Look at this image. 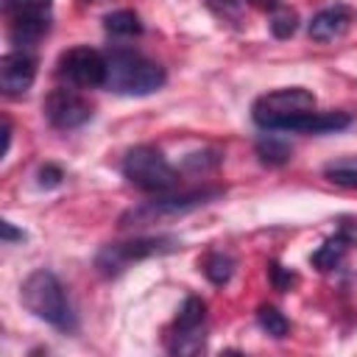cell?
<instances>
[{"mask_svg": "<svg viewBox=\"0 0 357 357\" xmlns=\"http://www.w3.org/2000/svg\"><path fill=\"white\" fill-rule=\"evenodd\" d=\"M36 176H39V187H59L61 178H64L61 167H56V165H45V167H39Z\"/></svg>", "mask_w": 357, "mask_h": 357, "instance_id": "obj_26", "label": "cell"}, {"mask_svg": "<svg viewBox=\"0 0 357 357\" xmlns=\"http://www.w3.org/2000/svg\"><path fill=\"white\" fill-rule=\"evenodd\" d=\"M53 0H3V11L17 20V17H45L50 11Z\"/></svg>", "mask_w": 357, "mask_h": 357, "instance_id": "obj_21", "label": "cell"}, {"mask_svg": "<svg viewBox=\"0 0 357 357\" xmlns=\"http://www.w3.org/2000/svg\"><path fill=\"white\" fill-rule=\"evenodd\" d=\"M103 28L109 33H114V36H137V33H142L139 17L134 11H128V8H120V11L106 14L103 17Z\"/></svg>", "mask_w": 357, "mask_h": 357, "instance_id": "obj_15", "label": "cell"}, {"mask_svg": "<svg viewBox=\"0 0 357 357\" xmlns=\"http://www.w3.org/2000/svg\"><path fill=\"white\" fill-rule=\"evenodd\" d=\"M248 3H254V6H259V8H271V11L279 8V0H248Z\"/></svg>", "mask_w": 357, "mask_h": 357, "instance_id": "obj_30", "label": "cell"}, {"mask_svg": "<svg viewBox=\"0 0 357 357\" xmlns=\"http://www.w3.org/2000/svg\"><path fill=\"white\" fill-rule=\"evenodd\" d=\"M268 273H271V282L276 290H290L296 284V273H290L287 268H282L279 262H271L268 265Z\"/></svg>", "mask_w": 357, "mask_h": 357, "instance_id": "obj_25", "label": "cell"}, {"mask_svg": "<svg viewBox=\"0 0 357 357\" xmlns=\"http://www.w3.org/2000/svg\"><path fill=\"white\" fill-rule=\"evenodd\" d=\"M123 176L145 190V192H170L176 184H178V173L170 167V162L162 156V151L151 148V145H137L126 153L123 159Z\"/></svg>", "mask_w": 357, "mask_h": 357, "instance_id": "obj_5", "label": "cell"}, {"mask_svg": "<svg viewBox=\"0 0 357 357\" xmlns=\"http://www.w3.org/2000/svg\"><path fill=\"white\" fill-rule=\"evenodd\" d=\"M220 151H195V153H187L184 156V170L190 173H206V170H215L220 165Z\"/></svg>", "mask_w": 357, "mask_h": 357, "instance_id": "obj_22", "label": "cell"}, {"mask_svg": "<svg viewBox=\"0 0 357 357\" xmlns=\"http://www.w3.org/2000/svg\"><path fill=\"white\" fill-rule=\"evenodd\" d=\"M59 75L75 86H103L106 56L92 47H70L59 56Z\"/></svg>", "mask_w": 357, "mask_h": 357, "instance_id": "obj_7", "label": "cell"}, {"mask_svg": "<svg viewBox=\"0 0 357 357\" xmlns=\"http://www.w3.org/2000/svg\"><path fill=\"white\" fill-rule=\"evenodd\" d=\"M337 231H340L351 245H357V220H343Z\"/></svg>", "mask_w": 357, "mask_h": 357, "instance_id": "obj_28", "label": "cell"}, {"mask_svg": "<svg viewBox=\"0 0 357 357\" xmlns=\"http://www.w3.org/2000/svg\"><path fill=\"white\" fill-rule=\"evenodd\" d=\"M318 109L315 95L304 86H284L265 92L251 106V120L265 131H290L298 117Z\"/></svg>", "mask_w": 357, "mask_h": 357, "instance_id": "obj_3", "label": "cell"}, {"mask_svg": "<svg viewBox=\"0 0 357 357\" xmlns=\"http://www.w3.org/2000/svg\"><path fill=\"white\" fill-rule=\"evenodd\" d=\"M351 243L337 231L335 237H329V240H324V245L312 254V265L318 268V271H332L340 259H343V254H346V248H349Z\"/></svg>", "mask_w": 357, "mask_h": 357, "instance_id": "obj_14", "label": "cell"}, {"mask_svg": "<svg viewBox=\"0 0 357 357\" xmlns=\"http://www.w3.org/2000/svg\"><path fill=\"white\" fill-rule=\"evenodd\" d=\"M181 248V243L170 234H159V237H137V240H126V243H106L98 254H95V271L106 279L123 273L126 268H131L134 262H142L148 257H159V254H170Z\"/></svg>", "mask_w": 357, "mask_h": 357, "instance_id": "obj_4", "label": "cell"}, {"mask_svg": "<svg viewBox=\"0 0 357 357\" xmlns=\"http://www.w3.org/2000/svg\"><path fill=\"white\" fill-rule=\"evenodd\" d=\"M296 28H298V14H296V11H290V8H276V11H273L271 33H273L276 39H287V36H293Z\"/></svg>", "mask_w": 357, "mask_h": 357, "instance_id": "obj_23", "label": "cell"}, {"mask_svg": "<svg viewBox=\"0 0 357 357\" xmlns=\"http://www.w3.org/2000/svg\"><path fill=\"white\" fill-rule=\"evenodd\" d=\"M36 56L28 50H14L0 59V89L8 98H20L33 86Z\"/></svg>", "mask_w": 357, "mask_h": 357, "instance_id": "obj_9", "label": "cell"}, {"mask_svg": "<svg viewBox=\"0 0 357 357\" xmlns=\"http://www.w3.org/2000/svg\"><path fill=\"white\" fill-rule=\"evenodd\" d=\"M290 153H293V148L276 137H262L257 142V156L268 167H282L284 162H290Z\"/></svg>", "mask_w": 357, "mask_h": 357, "instance_id": "obj_16", "label": "cell"}, {"mask_svg": "<svg viewBox=\"0 0 357 357\" xmlns=\"http://www.w3.org/2000/svg\"><path fill=\"white\" fill-rule=\"evenodd\" d=\"M351 126V114L349 112H307L304 117L296 120V126L290 131H301V134H332Z\"/></svg>", "mask_w": 357, "mask_h": 357, "instance_id": "obj_11", "label": "cell"}, {"mask_svg": "<svg viewBox=\"0 0 357 357\" xmlns=\"http://www.w3.org/2000/svg\"><path fill=\"white\" fill-rule=\"evenodd\" d=\"M167 81L165 67L156 64L153 59L128 50V47H114L106 53V81L103 86L117 95H151L162 89Z\"/></svg>", "mask_w": 357, "mask_h": 357, "instance_id": "obj_1", "label": "cell"}, {"mask_svg": "<svg viewBox=\"0 0 357 357\" xmlns=\"http://www.w3.org/2000/svg\"><path fill=\"white\" fill-rule=\"evenodd\" d=\"M20 301L28 312H33L39 321L61 329V332H73L75 329V312L70 307V298L59 282L56 273L50 271H33L22 287H20Z\"/></svg>", "mask_w": 357, "mask_h": 357, "instance_id": "obj_2", "label": "cell"}, {"mask_svg": "<svg viewBox=\"0 0 357 357\" xmlns=\"http://www.w3.org/2000/svg\"><path fill=\"white\" fill-rule=\"evenodd\" d=\"M351 22H354V11H351L349 6H343V3H335V6L321 8V11L310 20L307 33H310V39H315V42H335V39H340V36L349 33Z\"/></svg>", "mask_w": 357, "mask_h": 357, "instance_id": "obj_10", "label": "cell"}, {"mask_svg": "<svg viewBox=\"0 0 357 357\" xmlns=\"http://www.w3.org/2000/svg\"><path fill=\"white\" fill-rule=\"evenodd\" d=\"M204 340H206L204 332H170L167 349H170V354H195L204 349Z\"/></svg>", "mask_w": 357, "mask_h": 357, "instance_id": "obj_20", "label": "cell"}, {"mask_svg": "<svg viewBox=\"0 0 357 357\" xmlns=\"http://www.w3.org/2000/svg\"><path fill=\"white\" fill-rule=\"evenodd\" d=\"M223 195L220 187H206V190H192V192H181V195H156L153 201H145L139 206H131L128 212L120 215V226L123 229H131V226H148V223H156L162 218H176V215H184V212H192L204 204H209L212 198Z\"/></svg>", "mask_w": 357, "mask_h": 357, "instance_id": "obj_6", "label": "cell"}, {"mask_svg": "<svg viewBox=\"0 0 357 357\" xmlns=\"http://www.w3.org/2000/svg\"><path fill=\"white\" fill-rule=\"evenodd\" d=\"M0 234H3V243H14V240H22L25 237L20 229L11 226V220H0Z\"/></svg>", "mask_w": 357, "mask_h": 357, "instance_id": "obj_27", "label": "cell"}, {"mask_svg": "<svg viewBox=\"0 0 357 357\" xmlns=\"http://www.w3.org/2000/svg\"><path fill=\"white\" fill-rule=\"evenodd\" d=\"M204 273H206V279L212 282V284H226L229 279H231V273H234V259L229 257V254H223V251H212L206 259H204Z\"/></svg>", "mask_w": 357, "mask_h": 357, "instance_id": "obj_18", "label": "cell"}, {"mask_svg": "<svg viewBox=\"0 0 357 357\" xmlns=\"http://www.w3.org/2000/svg\"><path fill=\"white\" fill-rule=\"evenodd\" d=\"M42 112H45V120L53 128H61V131L78 128V126L89 123V117H92L89 100H84L78 92L64 89V86L47 92V98L42 103Z\"/></svg>", "mask_w": 357, "mask_h": 357, "instance_id": "obj_8", "label": "cell"}, {"mask_svg": "<svg viewBox=\"0 0 357 357\" xmlns=\"http://www.w3.org/2000/svg\"><path fill=\"white\" fill-rule=\"evenodd\" d=\"M257 324H259L262 332H268L271 337H284V335L290 332L287 318H284L276 307H271V304H262V307L257 310Z\"/></svg>", "mask_w": 357, "mask_h": 357, "instance_id": "obj_19", "label": "cell"}, {"mask_svg": "<svg viewBox=\"0 0 357 357\" xmlns=\"http://www.w3.org/2000/svg\"><path fill=\"white\" fill-rule=\"evenodd\" d=\"M324 176L337 187H357V156L335 159L324 167Z\"/></svg>", "mask_w": 357, "mask_h": 357, "instance_id": "obj_17", "label": "cell"}, {"mask_svg": "<svg viewBox=\"0 0 357 357\" xmlns=\"http://www.w3.org/2000/svg\"><path fill=\"white\" fill-rule=\"evenodd\" d=\"M8 148H11V123L3 117V156L8 153Z\"/></svg>", "mask_w": 357, "mask_h": 357, "instance_id": "obj_29", "label": "cell"}, {"mask_svg": "<svg viewBox=\"0 0 357 357\" xmlns=\"http://www.w3.org/2000/svg\"><path fill=\"white\" fill-rule=\"evenodd\" d=\"M206 6L220 17V20H240V0H206Z\"/></svg>", "mask_w": 357, "mask_h": 357, "instance_id": "obj_24", "label": "cell"}, {"mask_svg": "<svg viewBox=\"0 0 357 357\" xmlns=\"http://www.w3.org/2000/svg\"><path fill=\"white\" fill-rule=\"evenodd\" d=\"M47 28H50V17L47 14L45 17H17V20H11L8 36L20 50H25V47H33L47 33Z\"/></svg>", "mask_w": 357, "mask_h": 357, "instance_id": "obj_12", "label": "cell"}, {"mask_svg": "<svg viewBox=\"0 0 357 357\" xmlns=\"http://www.w3.org/2000/svg\"><path fill=\"white\" fill-rule=\"evenodd\" d=\"M204 321H206V304L198 296H190L173 324V332H204Z\"/></svg>", "mask_w": 357, "mask_h": 357, "instance_id": "obj_13", "label": "cell"}]
</instances>
